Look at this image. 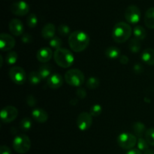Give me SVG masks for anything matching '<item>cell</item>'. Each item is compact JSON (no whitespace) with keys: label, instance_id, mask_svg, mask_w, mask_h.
<instances>
[{"label":"cell","instance_id":"obj_1","mask_svg":"<svg viewBox=\"0 0 154 154\" xmlns=\"http://www.w3.org/2000/svg\"><path fill=\"white\" fill-rule=\"evenodd\" d=\"M69 45L74 52H82L90 45V36L85 32L76 30L69 36Z\"/></svg>","mask_w":154,"mask_h":154},{"label":"cell","instance_id":"obj_2","mask_svg":"<svg viewBox=\"0 0 154 154\" xmlns=\"http://www.w3.org/2000/svg\"><path fill=\"white\" fill-rule=\"evenodd\" d=\"M132 29L130 25L125 22H119L114 25L112 31V38L117 43H124L130 38Z\"/></svg>","mask_w":154,"mask_h":154},{"label":"cell","instance_id":"obj_3","mask_svg":"<svg viewBox=\"0 0 154 154\" xmlns=\"http://www.w3.org/2000/svg\"><path fill=\"white\" fill-rule=\"evenodd\" d=\"M54 58L56 63L60 67L67 69L71 67L75 62V57L70 51L66 48L56 50L54 54Z\"/></svg>","mask_w":154,"mask_h":154},{"label":"cell","instance_id":"obj_4","mask_svg":"<svg viewBox=\"0 0 154 154\" xmlns=\"http://www.w3.org/2000/svg\"><path fill=\"white\" fill-rule=\"evenodd\" d=\"M84 74L79 69H70L65 74V81L69 85L72 87H81L84 83Z\"/></svg>","mask_w":154,"mask_h":154},{"label":"cell","instance_id":"obj_5","mask_svg":"<svg viewBox=\"0 0 154 154\" xmlns=\"http://www.w3.org/2000/svg\"><path fill=\"white\" fill-rule=\"evenodd\" d=\"M13 148L17 153L20 154L26 153L31 148V141L25 134L18 135L14 138Z\"/></svg>","mask_w":154,"mask_h":154},{"label":"cell","instance_id":"obj_6","mask_svg":"<svg viewBox=\"0 0 154 154\" xmlns=\"http://www.w3.org/2000/svg\"><path fill=\"white\" fill-rule=\"evenodd\" d=\"M138 138L129 132H122L117 137V144L124 150H132L137 144Z\"/></svg>","mask_w":154,"mask_h":154},{"label":"cell","instance_id":"obj_7","mask_svg":"<svg viewBox=\"0 0 154 154\" xmlns=\"http://www.w3.org/2000/svg\"><path fill=\"white\" fill-rule=\"evenodd\" d=\"M9 77L14 84L22 85L26 79L25 70L20 66H13L9 70Z\"/></svg>","mask_w":154,"mask_h":154},{"label":"cell","instance_id":"obj_8","mask_svg":"<svg viewBox=\"0 0 154 154\" xmlns=\"http://www.w3.org/2000/svg\"><path fill=\"white\" fill-rule=\"evenodd\" d=\"M125 18L129 23L136 24L141 19V11L138 6L131 5L125 11Z\"/></svg>","mask_w":154,"mask_h":154},{"label":"cell","instance_id":"obj_9","mask_svg":"<svg viewBox=\"0 0 154 154\" xmlns=\"http://www.w3.org/2000/svg\"><path fill=\"white\" fill-rule=\"evenodd\" d=\"M93 123V117L90 113L82 112L78 115L77 119V126L82 132L88 130Z\"/></svg>","mask_w":154,"mask_h":154},{"label":"cell","instance_id":"obj_10","mask_svg":"<svg viewBox=\"0 0 154 154\" xmlns=\"http://www.w3.org/2000/svg\"><path fill=\"white\" fill-rule=\"evenodd\" d=\"M0 116L3 123H9L17 117L18 110L14 106H6L2 109Z\"/></svg>","mask_w":154,"mask_h":154},{"label":"cell","instance_id":"obj_11","mask_svg":"<svg viewBox=\"0 0 154 154\" xmlns=\"http://www.w3.org/2000/svg\"><path fill=\"white\" fill-rule=\"evenodd\" d=\"M29 5L23 0L15 2L11 5V11L16 16H24L29 12Z\"/></svg>","mask_w":154,"mask_h":154},{"label":"cell","instance_id":"obj_12","mask_svg":"<svg viewBox=\"0 0 154 154\" xmlns=\"http://www.w3.org/2000/svg\"><path fill=\"white\" fill-rule=\"evenodd\" d=\"M15 46V40L13 36L7 33L0 35V48L2 51H10Z\"/></svg>","mask_w":154,"mask_h":154},{"label":"cell","instance_id":"obj_13","mask_svg":"<svg viewBox=\"0 0 154 154\" xmlns=\"http://www.w3.org/2000/svg\"><path fill=\"white\" fill-rule=\"evenodd\" d=\"M8 28L9 31L13 35L20 36L23 35L24 26L22 21L20 20L19 19L14 18V19L11 20L8 24Z\"/></svg>","mask_w":154,"mask_h":154},{"label":"cell","instance_id":"obj_14","mask_svg":"<svg viewBox=\"0 0 154 154\" xmlns=\"http://www.w3.org/2000/svg\"><path fill=\"white\" fill-rule=\"evenodd\" d=\"M52 50L48 47H44L39 49L36 54V58L40 63H46L51 60L53 57Z\"/></svg>","mask_w":154,"mask_h":154},{"label":"cell","instance_id":"obj_15","mask_svg":"<svg viewBox=\"0 0 154 154\" xmlns=\"http://www.w3.org/2000/svg\"><path fill=\"white\" fill-rule=\"evenodd\" d=\"M47 84L53 90H57L61 87L63 84V78L61 75L55 73L51 75L47 80Z\"/></svg>","mask_w":154,"mask_h":154},{"label":"cell","instance_id":"obj_16","mask_svg":"<svg viewBox=\"0 0 154 154\" xmlns=\"http://www.w3.org/2000/svg\"><path fill=\"white\" fill-rule=\"evenodd\" d=\"M32 117L36 122L44 123L48 121V114L46 111L42 108H35L32 111Z\"/></svg>","mask_w":154,"mask_h":154},{"label":"cell","instance_id":"obj_17","mask_svg":"<svg viewBox=\"0 0 154 154\" xmlns=\"http://www.w3.org/2000/svg\"><path fill=\"white\" fill-rule=\"evenodd\" d=\"M141 60L148 66H154V50L153 48H146L141 56Z\"/></svg>","mask_w":154,"mask_h":154},{"label":"cell","instance_id":"obj_18","mask_svg":"<svg viewBox=\"0 0 154 154\" xmlns=\"http://www.w3.org/2000/svg\"><path fill=\"white\" fill-rule=\"evenodd\" d=\"M56 28L55 26L51 23H47L44 26V27L42 29V35L45 39H50L55 36Z\"/></svg>","mask_w":154,"mask_h":154},{"label":"cell","instance_id":"obj_19","mask_svg":"<svg viewBox=\"0 0 154 154\" xmlns=\"http://www.w3.org/2000/svg\"><path fill=\"white\" fill-rule=\"evenodd\" d=\"M144 23L148 29H154V7L150 8L144 15Z\"/></svg>","mask_w":154,"mask_h":154},{"label":"cell","instance_id":"obj_20","mask_svg":"<svg viewBox=\"0 0 154 154\" xmlns=\"http://www.w3.org/2000/svg\"><path fill=\"white\" fill-rule=\"evenodd\" d=\"M120 52L121 51L117 47L111 46L107 48L105 50V56L110 60H116V59L120 58L121 56Z\"/></svg>","mask_w":154,"mask_h":154},{"label":"cell","instance_id":"obj_21","mask_svg":"<svg viewBox=\"0 0 154 154\" xmlns=\"http://www.w3.org/2000/svg\"><path fill=\"white\" fill-rule=\"evenodd\" d=\"M132 129H133V132L135 133V136H138L139 138L145 135V132L147 131L146 130L145 125L144 123H141V122H135L132 125Z\"/></svg>","mask_w":154,"mask_h":154},{"label":"cell","instance_id":"obj_22","mask_svg":"<svg viewBox=\"0 0 154 154\" xmlns=\"http://www.w3.org/2000/svg\"><path fill=\"white\" fill-rule=\"evenodd\" d=\"M28 80L32 85H38L42 81V78L38 72L32 71V72H31L29 74Z\"/></svg>","mask_w":154,"mask_h":154},{"label":"cell","instance_id":"obj_23","mask_svg":"<svg viewBox=\"0 0 154 154\" xmlns=\"http://www.w3.org/2000/svg\"><path fill=\"white\" fill-rule=\"evenodd\" d=\"M133 35L135 38L139 41H142L145 38L147 32L144 27L141 26H137L133 29Z\"/></svg>","mask_w":154,"mask_h":154},{"label":"cell","instance_id":"obj_24","mask_svg":"<svg viewBox=\"0 0 154 154\" xmlns=\"http://www.w3.org/2000/svg\"><path fill=\"white\" fill-rule=\"evenodd\" d=\"M51 72H52V68L50 65L48 64L42 65L39 67L38 69V72L42 76V79H46V78H49L51 75Z\"/></svg>","mask_w":154,"mask_h":154},{"label":"cell","instance_id":"obj_25","mask_svg":"<svg viewBox=\"0 0 154 154\" xmlns=\"http://www.w3.org/2000/svg\"><path fill=\"white\" fill-rule=\"evenodd\" d=\"M141 42L139 40L134 38L131 39L130 42L129 43V48L131 52L134 53V54H137L141 50Z\"/></svg>","mask_w":154,"mask_h":154},{"label":"cell","instance_id":"obj_26","mask_svg":"<svg viewBox=\"0 0 154 154\" xmlns=\"http://www.w3.org/2000/svg\"><path fill=\"white\" fill-rule=\"evenodd\" d=\"M99 85H100V81L96 77H91L87 80L86 83V86L90 90H96L99 87Z\"/></svg>","mask_w":154,"mask_h":154},{"label":"cell","instance_id":"obj_27","mask_svg":"<svg viewBox=\"0 0 154 154\" xmlns=\"http://www.w3.org/2000/svg\"><path fill=\"white\" fill-rule=\"evenodd\" d=\"M32 126V123L31 119L29 117H25L21 120L20 123V128L23 132H28L31 129Z\"/></svg>","mask_w":154,"mask_h":154},{"label":"cell","instance_id":"obj_28","mask_svg":"<svg viewBox=\"0 0 154 154\" xmlns=\"http://www.w3.org/2000/svg\"><path fill=\"white\" fill-rule=\"evenodd\" d=\"M18 59V55L15 51H10L7 54L5 57V61L10 66H13L17 63Z\"/></svg>","mask_w":154,"mask_h":154},{"label":"cell","instance_id":"obj_29","mask_svg":"<svg viewBox=\"0 0 154 154\" xmlns=\"http://www.w3.org/2000/svg\"><path fill=\"white\" fill-rule=\"evenodd\" d=\"M62 40L58 36H54L53 38H51L49 42V45L51 48H54L55 50H58L61 48L62 47Z\"/></svg>","mask_w":154,"mask_h":154},{"label":"cell","instance_id":"obj_30","mask_svg":"<svg viewBox=\"0 0 154 154\" xmlns=\"http://www.w3.org/2000/svg\"><path fill=\"white\" fill-rule=\"evenodd\" d=\"M137 147L140 151L144 152L146 150L149 149V144L147 141H146L145 138L143 137L138 138V141H137Z\"/></svg>","mask_w":154,"mask_h":154},{"label":"cell","instance_id":"obj_31","mask_svg":"<svg viewBox=\"0 0 154 154\" xmlns=\"http://www.w3.org/2000/svg\"><path fill=\"white\" fill-rule=\"evenodd\" d=\"M145 139L149 144V145L154 147V128L148 129L145 132Z\"/></svg>","mask_w":154,"mask_h":154},{"label":"cell","instance_id":"obj_32","mask_svg":"<svg viewBox=\"0 0 154 154\" xmlns=\"http://www.w3.org/2000/svg\"><path fill=\"white\" fill-rule=\"evenodd\" d=\"M58 31L59 35L63 37H66V36L70 35V28L66 24H61L58 26Z\"/></svg>","mask_w":154,"mask_h":154},{"label":"cell","instance_id":"obj_33","mask_svg":"<svg viewBox=\"0 0 154 154\" xmlns=\"http://www.w3.org/2000/svg\"><path fill=\"white\" fill-rule=\"evenodd\" d=\"M27 25L30 28H35L38 24V17L35 14L32 13L28 16L26 20Z\"/></svg>","mask_w":154,"mask_h":154},{"label":"cell","instance_id":"obj_34","mask_svg":"<svg viewBox=\"0 0 154 154\" xmlns=\"http://www.w3.org/2000/svg\"><path fill=\"white\" fill-rule=\"evenodd\" d=\"M102 112V108L99 104H95L90 108V114L92 117H98L100 115Z\"/></svg>","mask_w":154,"mask_h":154},{"label":"cell","instance_id":"obj_35","mask_svg":"<svg viewBox=\"0 0 154 154\" xmlns=\"http://www.w3.org/2000/svg\"><path fill=\"white\" fill-rule=\"evenodd\" d=\"M36 99L32 95H29L26 98V103L29 107H35L36 105Z\"/></svg>","mask_w":154,"mask_h":154},{"label":"cell","instance_id":"obj_36","mask_svg":"<svg viewBox=\"0 0 154 154\" xmlns=\"http://www.w3.org/2000/svg\"><path fill=\"white\" fill-rule=\"evenodd\" d=\"M21 41H22L23 43L24 44H29L32 42V37L30 34L29 33H26L23 34L21 37Z\"/></svg>","mask_w":154,"mask_h":154},{"label":"cell","instance_id":"obj_37","mask_svg":"<svg viewBox=\"0 0 154 154\" xmlns=\"http://www.w3.org/2000/svg\"><path fill=\"white\" fill-rule=\"evenodd\" d=\"M76 94L78 98L83 99L87 96V91L83 88H78L76 91Z\"/></svg>","mask_w":154,"mask_h":154},{"label":"cell","instance_id":"obj_38","mask_svg":"<svg viewBox=\"0 0 154 154\" xmlns=\"http://www.w3.org/2000/svg\"><path fill=\"white\" fill-rule=\"evenodd\" d=\"M133 71L135 74H141L144 71V67L140 63H136L133 66Z\"/></svg>","mask_w":154,"mask_h":154},{"label":"cell","instance_id":"obj_39","mask_svg":"<svg viewBox=\"0 0 154 154\" xmlns=\"http://www.w3.org/2000/svg\"><path fill=\"white\" fill-rule=\"evenodd\" d=\"M0 154H12L10 147L6 145H2L0 147Z\"/></svg>","mask_w":154,"mask_h":154},{"label":"cell","instance_id":"obj_40","mask_svg":"<svg viewBox=\"0 0 154 154\" xmlns=\"http://www.w3.org/2000/svg\"><path fill=\"white\" fill-rule=\"evenodd\" d=\"M119 61H120V63H121V64L126 65L129 63V57L126 55H121L120 57V58H119Z\"/></svg>","mask_w":154,"mask_h":154},{"label":"cell","instance_id":"obj_41","mask_svg":"<svg viewBox=\"0 0 154 154\" xmlns=\"http://www.w3.org/2000/svg\"><path fill=\"white\" fill-rule=\"evenodd\" d=\"M126 154H142L141 151H140L138 149H132V150H129Z\"/></svg>","mask_w":154,"mask_h":154},{"label":"cell","instance_id":"obj_42","mask_svg":"<svg viewBox=\"0 0 154 154\" xmlns=\"http://www.w3.org/2000/svg\"><path fill=\"white\" fill-rule=\"evenodd\" d=\"M143 154H154V150L152 149H147L143 153Z\"/></svg>","mask_w":154,"mask_h":154},{"label":"cell","instance_id":"obj_43","mask_svg":"<svg viewBox=\"0 0 154 154\" xmlns=\"http://www.w3.org/2000/svg\"><path fill=\"white\" fill-rule=\"evenodd\" d=\"M0 60H1V64H0V67H2V62H3V59H2V56H0Z\"/></svg>","mask_w":154,"mask_h":154}]
</instances>
